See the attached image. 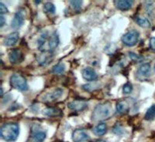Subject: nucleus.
Here are the masks:
<instances>
[{"instance_id":"obj_1","label":"nucleus","mask_w":155,"mask_h":142,"mask_svg":"<svg viewBox=\"0 0 155 142\" xmlns=\"http://www.w3.org/2000/svg\"><path fill=\"white\" fill-rule=\"evenodd\" d=\"M59 44V36L56 32L49 36L48 32H45L38 39L39 49L42 53H52Z\"/></svg>"},{"instance_id":"obj_2","label":"nucleus","mask_w":155,"mask_h":142,"mask_svg":"<svg viewBox=\"0 0 155 142\" xmlns=\"http://www.w3.org/2000/svg\"><path fill=\"white\" fill-rule=\"evenodd\" d=\"M113 115V106L109 102L99 104L92 112V119L94 121H102L109 119Z\"/></svg>"},{"instance_id":"obj_3","label":"nucleus","mask_w":155,"mask_h":142,"mask_svg":"<svg viewBox=\"0 0 155 142\" xmlns=\"http://www.w3.org/2000/svg\"><path fill=\"white\" fill-rule=\"evenodd\" d=\"M19 134V125L16 123H6L3 125L0 130V135L6 141H15Z\"/></svg>"},{"instance_id":"obj_4","label":"nucleus","mask_w":155,"mask_h":142,"mask_svg":"<svg viewBox=\"0 0 155 142\" xmlns=\"http://www.w3.org/2000/svg\"><path fill=\"white\" fill-rule=\"evenodd\" d=\"M9 83H10L11 87L18 90H20V91H24V90H28V84H27V80L21 74H12L10 77Z\"/></svg>"},{"instance_id":"obj_5","label":"nucleus","mask_w":155,"mask_h":142,"mask_svg":"<svg viewBox=\"0 0 155 142\" xmlns=\"http://www.w3.org/2000/svg\"><path fill=\"white\" fill-rule=\"evenodd\" d=\"M139 33L136 30H131L127 32L122 36L121 40L124 45L127 46H133L137 44L139 39Z\"/></svg>"},{"instance_id":"obj_6","label":"nucleus","mask_w":155,"mask_h":142,"mask_svg":"<svg viewBox=\"0 0 155 142\" xmlns=\"http://www.w3.org/2000/svg\"><path fill=\"white\" fill-rule=\"evenodd\" d=\"M25 16H26V12L23 9H20L16 12L14 18L12 19V23H11V27L13 29H19L22 27L24 23Z\"/></svg>"},{"instance_id":"obj_7","label":"nucleus","mask_w":155,"mask_h":142,"mask_svg":"<svg viewBox=\"0 0 155 142\" xmlns=\"http://www.w3.org/2000/svg\"><path fill=\"white\" fill-rule=\"evenodd\" d=\"M89 135L84 129L78 128L73 131L72 140L74 142H84L89 140Z\"/></svg>"},{"instance_id":"obj_8","label":"nucleus","mask_w":155,"mask_h":142,"mask_svg":"<svg viewBox=\"0 0 155 142\" xmlns=\"http://www.w3.org/2000/svg\"><path fill=\"white\" fill-rule=\"evenodd\" d=\"M63 94V90L61 88H57L54 90L53 91L48 93L44 95L43 97V100L46 103H51V102H54L60 98Z\"/></svg>"},{"instance_id":"obj_9","label":"nucleus","mask_w":155,"mask_h":142,"mask_svg":"<svg viewBox=\"0 0 155 142\" xmlns=\"http://www.w3.org/2000/svg\"><path fill=\"white\" fill-rule=\"evenodd\" d=\"M24 59L23 53L18 49H14L9 53V60L11 64H16L21 63Z\"/></svg>"},{"instance_id":"obj_10","label":"nucleus","mask_w":155,"mask_h":142,"mask_svg":"<svg viewBox=\"0 0 155 142\" xmlns=\"http://www.w3.org/2000/svg\"><path fill=\"white\" fill-rule=\"evenodd\" d=\"M68 107L70 110L74 111H82L88 107V104L84 100H75L74 101L70 102L68 104Z\"/></svg>"},{"instance_id":"obj_11","label":"nucleus","mask_w":155,"mask_h":142,"mask_svg":"<svg viewBox=\"0 0 155 142\" xmlns=\"http://www.w3.org/2000/svg\"><path fill=\"white\" fill-rule=\"evenodd\" d=\"M81 75L84 79L88 81H94L98 79V75L95 70L91 67H86V68L83 69Z\"/></svg>"},{"instance_id":"obj_12","label":"nucleus","mask_w":155,"mask_h":142,"mask_svg":"<svg viewBox=\"0 0 155 142\" xmlns=\"http://www.w3.org/2000/svg\"><path fill=\"white\" fill-rule=\"evenodd\" d=\"M115 6L116 9H120L122 11H127L130 9L134 5V1L132 0H118L114 1Z\"/></svg>"},{"instance_id":"obj_13","label":"nucleus","mask_w":155,"mask_h":142,"mask_svg":"<svg viewBox=\"0 0 155 142\" xmlns=\"http://www.w3.org/2000/svg\"><path fill=\"white\" fill-rule=\"evenodd\" d=\"M19 38V35L18 32H13L12 33L9 34L4 39V45L6 46H14L15 44L18 42Z\"/></svg>"},{"instance_id":"obj_14","label":"nucleus","mask_w":155,"mask_h":142,"mask_svg":"<svg viewBox=\"0 0 155 142\" xmlns=\"http://www.w3.org/2000/svg\"><path fill=\"white\" fill-rule=\"evenodd\" d=\"M43 114L50 118H54V117L61 116L63 114V112L61 109L58 108V107H48L43 111Z\"/></svg>"},{"instance_id":"obj_15","label":"nucleus","mask_w":155,"mask_h":142,"mask_svg":"<svg viewBox=\"0 0 155 142\" xmlns=\"http://www.w3.org/2000/svg\"><path fill=\"white\" fill-rule=\"evenodd\" d=\"M116 111L120 114H126L129 112L130 111V103L127 100H123V101H120L116 104Z\"/></svg>"},{"instance_id":"obj_16","label":"nucleus","mask_w":155,"mask_h":142,"mask_svg":"<svg viewBox=\"0 0 155 142\" xmlns=\"http://www.w3.org/2000/svg\"><path fill=\"white\" fill-rule=\"evenodd\" d=\"M47 53H42L41 55H39L37 57V61H38V63L41 66H46L47 64L51 63V61L52 60L51 53L49 55H47Z\"/></svg>"},{"instance_id":"obj_17","label":"nucleus","mask_w":155,"mask_h":142,"mask_svg":"<svg viewBox=\"0 0 155 142\" xmlns=\"http://www.w3.org/2000/svg\"><path fill=\"white\" fill-rule=\"evenodd\" d=\"M150 63H143L137 70V74L141 77H147L150 73Z\"/></svg>"},{"instance_id":"obj_18","label":"nucleus","mask_w":155,"mask_h":142,"mask_svg":"<svg viewBox=\"0 0 155 142\" xmlns=\"http://www.w3.org/2000/svg\"><path fill=\"white\" fill-rule=\"evenodd\" d=\"M107 131V125L106 123H99L94 128V134L96 136H102Z\"/></svg>"},{"instance_id":"obj_19","label":"nucleus","mask_w":155,"mask_h":142,"mask_svg":"<svg viewBox=\"0 0 155 142\" xmlns=\"http://www.w3.org/2000/svg\"><path fill=\"white\" fill-rule=\"evenodd\" d=\"M47 137V133L43 131H37L34 132L32 135V138L34 142H43Z\"/></svg>"},{"instance_id":"obj_20","label":"nucleus","mask_w":155,"mask_h":142,"mask_svg":"<svg viewBox=\"0 0 155 142\" xmlns=\"http://www.w3.org/2000/svg\"><path fill=\"white\" fill-rule=\"evenodd\" d=\"M136 23L139 25L140 27H143V28H150L151 24H150V22L149 21V19H147L146 17H143V16H137V19H136Z\"/></svg>"},{"instance_id":"obj_21","label":"nucleus","mask_w":155,"mask_h":142,"mask_svg":"<svg viewBox=\"0 0 155 142\" xmlns=\"http://www.w3.org/2000/svg\"><path fill=\"white\" fill-rule=\"evenodd\" d=\"M155 118V104H153L150 108H148L144 116V119L147 121H151Z\"/></svg>"},{"instance_id":"obj_22","label":"nucleus","mask_w":155,"mask_h":142,"mask_svg":"<svg viewBox=\"0 0 155 142\" xmlns=\"http://www.w3.org/2000/svg\"><path fill=\"white\" fill-rule=\"evenodd\" d=\"M55 10H56L55 5H54L52 2H48L44 4V12H45V13H49V14H51V13H54Z\"/></svg>"},{"instance_id":"obj_23","label":"nucleus","mask_w":155,"mask_h":142,"mask_svg":"<svg viewBox=\"0 0 155 142\" xmlns=\"http://www.w3.org/2000/svg\"><path fill=\"white\" fill-rule=\"evenodd\" d=\"M51 71L54 74H61L65 71V66L63 63H58L57 65L54 66Z\"/></svg>"},{"instance_id":"obj_24","label":"nucleus","mask_w":155,"mask_h":142,"mask_svg":"<svg viewBox=\"0 0 155 142\" xmlns=\"http://www.w3.org/2000/svg\"><path fill=\"white\" fill-rule=\"evenodd\" d=\"M129 56H130V59L133 61L137 62V63H139V62H141L143 60V56L137 54V53H134V52H130V53H129Z\"/></svg>"},{"instance_id":"obj_25","label":"nucleus","mask_w":155,"mask_h":142,"mask_svg":"<svg viewBox=\"0 0 155 142\" xmlns=\"http://www.w3.org/2000/svg\"><path fill=\"white\" fill-rule=\"evenodd\" d=\"M113 132H114L116 134H119L121 135L124 133V127L122 126L121 124L117 123L113 128Z\"/></svg>"},{"instance_id":"obj_26","label":"nucleus","mask_w":155,"mask_h":142,"mask_svg":"<svg viewBox=\"0 0 155 142\" xmlns=\"http://www.w3.org/2000/svg\"><path fill=\"white\" fill-rule=\"evenodd\" d=\"M69 2H70L71 7L75 10L81 9V5H82V1H69Z\"/></svg>"},{"instance_id":"obj_27","label":"nucleus","mask_w":155,"mask_h":142,"mask_svg":"<svg viewBox=\"0 0 155 142\" xmlns=\"http://www.w3.org/2000/svg\"><path fill=\"white\" fill-rule=\"evenodd\" d=\"M133 90V86L130 83H127L126 84L124 85L123 87V92H124L125 94H129Z\"/></svg>"},{"instance_id":"obj_28","label":"nucleus","mask_w":155,"mask_h":142,"mask_svg":"<svg viewBox=\"0 0 155 142\" xmlns=\"http://www.w3.org/2000/svg\"><path fill=\"white\" fill-rule=\"evenodd\" d=\"M8 12V9L7 7L4 5L2 2H0V13L1 15H3L5 13H7Z\"/></svg>"},{"instance_id":"obj_29","label":"nucleus","mask_w":155,"mask_h":142,"mask_svg":"<svg viewBox=\"0 0 155 142\" xmlns=\"http://www.w3.org/2000/svg\"><path fill=\"white\" fill-rule=\"evenodd\" d=\"M150 47L155 51V37H151L150 39Z\"/></svg>"},{"instance_id":"obj_30","label":"nucleus","mask_w":155,"mask_h":142,"mask_svg":"<svg viewBox=\"0 0 155 142\" xmlns=\"http://www.w3.org/2000/svg\"><path fill=\"white\" fill-rule=\"evenodd\" d=\"M5 24V18L3 17L2 15L0 16V27H3V25Z\"/></svg>"},{"instance_id":"obj_31","label":"nucleus","mask_w":155,"mask_h":142,"mask_svg":"<svg viewBox=\"0 0 155 142\" xmlns=\"http://www.w3.org/2000/svg\"><path fill=\"white\" fill-rule=\"evenodd\" d=\"M95 142H106V140H101V139H99V140H95Z\"/></svg>"},{"instance_id":"obj_32","label":"nucleus","mask_w":155,"mask_h":142,"mask_svg":"<svg viewBox=\"0 0 155 142\" xmlns=\"http://www.w3.org/2000/svg\"><path fill=\"white\" fill-rule=\"evenodd\" d=\"M34 2H35L36 4H39L40 2H41V1H34Z\"/></svg>"},{"instance_id":"obj_33","label":"nucleus","mask_w":155,"mask_h":142,"mask_svg":"<svg viewBox=\"0 0 155 142\" xmlns=\"http://www.w3.org/2000/svg\"><path fill=\"white\" fill-rule=\"evenodd\" d=\"M154 70H155V64H154Z\"/></svg>"}]
</instances>
